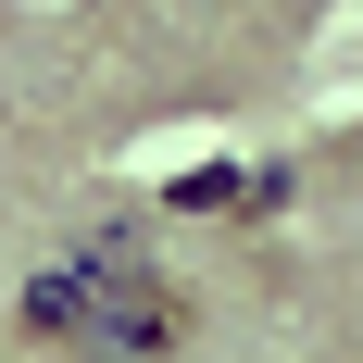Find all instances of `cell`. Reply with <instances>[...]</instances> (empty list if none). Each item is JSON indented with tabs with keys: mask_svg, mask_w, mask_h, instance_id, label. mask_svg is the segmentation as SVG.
I'll return each instance as SVG.
<instances>
[{
	"mask_svg": "<svg viewBox=\"0 0 363 363\" xmlns=\"http://www.w3.org/2000/svg\"><path fill=\"white\" fill-rule=\"evenodd\" d=\"M176 289L150 276L138 251H75V263H50V276H26V338L38 351H63V363H163L176 351Z\"/></svg>",
	"mask_w": 363,
	"mask_h": 363,
	"instance_id": "1",
	"label": "cell"
}]
</instances>
